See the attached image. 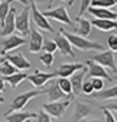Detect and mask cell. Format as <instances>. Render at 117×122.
<instances>
[{
  "instance_id": "obj_1",
  "label": "cell",
  "mask_w": 117,
  "mask_h": 122,
  "mask_svg": "<svg viewBox=\"0 0 117 122\" xmlns=\"http://www.w3.org/2000/svg\"><path fill=\"white\" fill-rule=\"evenodd\" d=\"M59 34L64 35L69 41L72 48H77L80 51H93V50H100L101 51V50H106V47L103 44L95 42V41H90V39L82 38V36L75 35V34H69V32H67L65 29H59Z\"/></svg>"
},
{
  "instance_id": "obj_2",
  "label": "cell",
  "mask_w": 117,
  "mask_h": 122,
  "mask_svg": "<svg viewBox=\"0 0 117 122\" xmlns=\"http://www.w3.org/2000/svg\"><path fill=\"white\" fill-rule=\"evenodd\" d=\"M42 93H45V89H43V87L40 90H29V92H25V93L16 96V97L13 99L10 108L7 109L6 115L7 113H12V112H16V111H23V108L27 105L29 100L33 99V97H36V96H39V95H42Z\"/></svg>"
},
{
  "instance_id": "obj_3",
  "label": "cell",
  "mask_w": 117,
  "mask_h": 122,
  "mask_svg": "<svg viewBox=\"0 0 117 122\" xmlns=\"http://www.w3.org/2000/svg\"><path fill=\"white\" fill-rule=\"evenodd\" d=\"M69 103H71L69 99H67V100H56V102H48V103L42 105V111L46 112L51 118L61 119L62 115L67 112Z\"/></svg>"
},
{
  "instance_id": "obj_4",
  "label": "cell",
  "mask_w": 117,
  "mask_h": 122,
  "mask_svg": "<svg viewBox=\"0 0 117 122\" xmlns=\"http://www.w3.org/2000/svg\"><path fill=\"white\" fill-rule=\"evenodd\" d=\"M29 13H31V9H29V6H26L14 18V30H18L23 38L27 36L29 30H31V26H29Z\"/></svg>"
},
{
  "instance_id": "obj_5",
  "label": "cell",
  "mask_w": 117,
  "mask_h": 122,
  "mask_svg": "<svg viewBox=\"0 0 117 122\" xmlns=\"http://www.w3.org/2000/svg\"><path fill=\"white\" fill-rule=\"evenodd\" d=\"M31 3V15H32V19H33V23L36 25V28H40L42 30H46V32H54V28L51 26V23L48 22V18H45L42 15V12L38 9L36 3L35 2H29Z\"/></svg>"
},
{
  "instance_id": "obj_6",
  "label": "cell",
  "mask_w": 117,
  "mask_h": 122,
  "mask_svg": "<svg viewBox=\"0 0 117 122\" xmlns=\"http://www.w3.org/2000/svg\"><path fill=\"white\" fill-rule=\"evenodd\" d=\"M93 61H95L97 64H100L101 67H108L111 68L113 73L117 71V66H116V52L114 51H103V52H100L97 55H94L91 58Z\"/></svg>"
},
{
  "instance_id": "obj_7",
  "label": "cell",
  "mask_w": 117,
  "mask_h": 122,
  "mask_svg": "<svg viewBox=\"0 0 117 122\" xmlns=\"http://www.w3.org/2000/svg\"><path fill=\"white\" fill-rule=\"evenodd\" d=\"M85 66H87V76H88V77H98V79H103V80L114 81V79L106 71V68L101 67L100 64H97L95 61L88 60L85 63Z\"/></svg>"
},
{
  "instance_id": "obj_8",
  "label": "cell",
  "mask_w": 117,
  "mask_h": 122,
  "mask_svg": "<svg viewBox=\"0 0 117 122\" xmlns=\"http://www.w3.org/2000/svg\"><path fill=\"white\" fill-rule=\"evenodd\" d=\"M42 15L45 18H51L54 20H58V22H61V23H65L68 26H72L74 23H72L71 18H69V15H68V10L64 7V6H59V7H56V9H49L46 12H42Z\"/></svg>"
},
{
  "instance_id": "obj_9",
  "label": "cell",
  "mask_w": 117,
  "mask_h": 122,
  "mask_svg": "<svg viewBox=\"0 0 117 122\" xmlns=\"http://www.w3.org/2000/svg\"><path fill=\"white\" fill-rule=\"evenodd\" d=\"M55 77H58L56 71H54V73H43V71H39V70H35L33 74L27 76L29 81H31L35 87H43L49 80H52Z\"/></svg>"
},
{
  "instance_id": "obj_10",
  "label": "cell",
  "mask_w": 117,
  "mask_h": 122,
  "mask_svg": "<svg viewBox=\"0 0 117 122\" xmlns=\"http://www.w3.org/2000/svg\"><path fill=\"white\" fill-rule=\"evenodd\" d=\"M26 42H27V41H26V38H23V36H19V35H9V36L3 41V48H2V51H0V55H6L9 51L22 47V45H25Z\"/></svg>"
},
{
  "instance_id": "obj_11",
  "label": "cell",
  "mask_w": 117,
  "mask_h": 122,
  "mask_svg": "<svg viewBox=\"0 0 117 122\" xmlns=\"http://www.w3.org/2000/svg\"><path fill=\"white\" fill-rule=\"evenodd\" d=\"M85 76H87V66H84L81 70L75 71L72 76H69V77H68L69 79V83L72 86V95L78 96L81 93V84H82V81L85 79Z\"/></svg>"
},
{
  "instance_id": "obj_12",
  "label": "cell",
  "mask_w": 117,
  "mask_h": 122,
  "mask_svg": "<svg viewBox=\"0 0 117 122\" xmlns=\"http://www.w3.org/2000/svg\"><path fill=\"white\" fill-rule=\"evenodd\" d=\"M45 93L48 95V99H49V102H56V100H67V99H72V97H69L68 95H65L64 92L59 89V86L56 84V81H51L49 83V86L45 89Z\"/></svg>"
},
{
  "instance_id": "obj_13",
  "label": "cell",
  "mask_w": 117,
  "mask_h": 122,
  "mask_svg": "<svg viewBox=\"0 0 117 122\" xmlns=\"http://www.w3.org/2000/svg\"><path fill=\"white\" fill-rule=\"evenodd\" d=\"M93 109L90 105L87 103H82V102H78L75 103V108H74V113H72L69 122H81L82 119H85L88 115H91Z\"/></svg>"
},
{
  "instance_id": "obj_14",
  "label": "cell",
  "mask_w": 117,
  "mask_h": 122,
  "mask_svg": "<svg viewBox=\"0 0 117 122\" xmlns=\"http://www.w3.org/2000/svg\"><path fill=\"white\" fill-rule=\"evenodd\" d=\"M4 58L7 61H10V64L16 68V70H19V71L31 68V61H27L26 57L23 54H20V52L19 54H6Z\"/></svg>"
},
{
  "instance_id": "obj_15",
  "label": "cell",
  "mask_w": 117,
  "mask_h": 122,
  "mask_svg": "<svg viewBox=\"0 0 117 122\" xmlns=\"http://www.w3.org/2000/svg\"><path fill=\"white\" fill-rule=\"evenodd\" d=\"M31 34V39H29V51L32 54H36L42 50V45H43V35L39 32L36 28H32L29 30Z\"/></svg>"
},
{
  "instance_id": "obj_16",
  "label": "cell",
  "mask_w": 117,
  "mask_h": 122,
  "mask_svg": "<svg viewBox=\"0 0 117 122\" xmlns=\"http://www.w3.org/2000/svg\"><path fill=\"white\" fill-rule=\"evenodd\" d=\"M54 41H55V44H56V51H59L62 55H67V57H75L74 48L71 47L69 41H68L64 35L58 34V36H56Z\"/></svg>"
},
{
  "instance_id": "obj_17",
  "label": "cell",
  "mask_w": 117,
  "mask_h": 122,
  "mask_svg": "<svg viewBox=\"0 0 117 122\" xmlns=\"http://www.w3.org/2000/svg\"><path fill=\"white\" fill-rule=\"evenodd\" d=\"M16 13H18V10L12 6L9 13H7V16H6V19H4V25L2 28V35L3 36L12 35L14 32V18H16Z\"/></svg>"
},
{
  "instance_id": "obj_18",
  "label": "cell",
  "mask_w": 117,
  "mask_h": 122,
  "mask_svg": "<svg viewBox=\"0 0 117 122\" xmlns=\"http://www.w3.org/2000/svg\"><path fill=\"white\" fill-rule=\"evenodd\" d=\"M84 67V64H78V63H65L62 64L59 68L56 70V76L58 77H69V76H72L75 71L81 70Z\"/></svg>"
},
{
  "instance_id": "obj_19",
  "label": "cell",
  "mask_w": 117,
  "mask_h": 122,
  "mask_svg": "<svg viewBox=\"0 0 117 122\" xmlns=\"http://www.w3.org/2000/svg\"><path fill=\"white\" fill-rule=\"evenodd\" d=\"M88 12L93 15L95 19H108V20H116L117 19V13L111 12L108 9H103V7H88Z\"/></svg>"
},
{
  "instance_id": "obj_20",
  "label": "cell",
  "mask_w": 117,
  "mask_h": 122,
  "mask_svg": "<svg viewBox=\"0 0 117 122\" xmlns=\"http://www.w3.org/2000/svg\"><path fill=\"white\" fill-rule=\"evenodd\" d=\"M36 118V113L33 112H25V111H16L12 113H4V119L7 122H26L27 119Z\"/></svg>"
},
{
  "instance_id": "obj_21",
  "label": "cell",
  "mask_w": 117,
  "mask_h": 122,
  "mask_svg": "<svg viewBox=\"0 0 117 122\" xmlns=\"http://www.w3.org/2000/svg\"><path fill=\"white\" fill-rule=\"evenodd\" d=\"M26 79H27V74L26 73H19V71L13 73L10 76H3V81L4 83H9L12 89H16L18 86H20L22 81L26 80Z\"/></svg>"
},
{
  "instance_id": "obj_22",
  "label": "cell",
  "mask_w": 117,
  "mask_h": 122,
  "mask_svg": "<svg viewBox=\"0 0 117 122\" xmlns=\"http://www.w3.org/2000/svg\"><path fill=\"white\" fill-rule=\"evenodd\" d=\"M90 23H91V26H95L97 29H100V30H104V32H107V30H116V26H117V23H116V20H108V19H93V20H90Z\"/></svg>"
},
{
  "instance_id": "obj_23",
  "label": "cell",
  "mask_w": 117,
  "mask_h": 122,
  "mask_svg": "<svg viewBox=\"0 0 117 122\" xmlns=\"http://www.w3.org/2000/svg\"><path fill=\"white\" fill-rule=\"evenodd\" d=\"M77 22H78V29H77L75 35H80L82 38L88 36L91 34V23H90V20L85 19V18H77Z\"/></svg>"
},
{
  "instance_id": "obj_24",
  "label": "cell",
  "mask_w": 117,
  "mask_h": 122,
  "mask_svg": "<svg viewBox=\"0 0 117 122\" xmlns=\"http://www.w3.org/2000/svg\"><path fill=\"white\" fill-rule=\"evenodd\" d=\"M117 96V87L113 86L107 90H100L97 92L95 95H93V97H97V99H101V100H106V99H116Z\"/></svg>"
},
{
  "instance_id": "obj_25",
  "label": "cell",
  "mask_w": 117,
  "mask_h": 122,
  "mask_svg": "<svg viewBox=\"0 0 117 122\" xmlns=\"http://www.w3.org/2000/svg\"><path fill=\"white\" fill-rule=\"evenodd\" d=\"M56 84L59 86V89L64 92L65 95H68L69 97H72V86H71V83H69V79H67V77H59L56 80Z\"/></svg>"
},
{
  "instance_id": "obj_26",
  "label": "cell",
  "mask_w": 117,
  "mask_h": 122,
  "mask_svg": "<svg viewBox=\"0 0 117 122\" xmlns=\"http://www.w3.org/2000/svg\"><path fill=\"white\" fill-rule=\"evenodd\" d=\"M10 7H12V0H6V2L0 3V26H2V28L4 25V19L7 16Z\"/></svg>"
},
{
  "instance_id": "obj_27",
  "label": "cell",
  "mask_w": 117,
  "mask_h": 122,
  "mask_svg": "<svg viewBox=\"0 0 117 122\" xmlns=\"http://www.w3.org/2000/svg\"><path fill=\"white\" fill-rule=\"evenodd\" d=\"M18 70L14 68L12 64H10V61H7L6 58H3L2 61H0V73H2L3 76H10L13 73H16Z\"/></svg>"
},
{
  "instance_id": "obj_28",
  "label": "cell",
  "mask_w": 117,
  "mask_h": 122,
  "mask_svg": "<svg viewBox=\"0 0 117 122\" xmlns=\"http://www.w3.org/2000/svg\"><path fill=\"white\" fill-rule=\"evenodd\" d=\"M91 6L93 7L110 9V7H116V2L114 0H91Z\"/></svg>"
},
{
  "instance_id": "obj_29",
  "label": "cell",
  "mask_w": 117,
  "mask_h": 122,
  "mask_svg": "<svg viewBox=\"0 0 117 122\" xmlns=\"http://www.w3.org/2000/svg\"><path fill=\"white\" fill-rule=\"evenodd\" d=\"M39 61L45 66V67H51L52 64H54V61H55V55L54 54H51V52H43L42 55H40V58H39Z\"/></svg>"
},
{
  "instance_id": "obj_30",
  "label": "cell",
  "mask_w": 117,
  "mask_h": 122,
  "mask_svg": "<svg viewBox=\"0 0 117 122\" xmlns=\"http://www.w3.org/2000/svg\"><path fill=\"white\" fill-rule=\"evenodd\" d=\"M90 81H91V86H93V90H94V92H100V90L104 89V80H103V79L90 77Z\"/></svg>"
},
{
  "instance_id": "obj_31",
  "label": "cell",
  "mask_w": 117,
  "mask_h": 122,
  "mask_svg": "<svg viewBox=\"0 0 117 122\" xmlns=\"http://www.w3.org/2000/svg\"><path fill=\"white\" fill-rule=\"evenodd\" d=\"M81 92H82L84 95H87V96H91V95L94 93V90H93V86H91L90 79H87L85 81H82V84H81Z\"/></svg>"
},
{
  "instance_id": "obj_32",
  "label": "cell",
  "mask_w": 117,
  "mask_h": 122,
  "mask_svg": "<svg viewBox=\"0 0 117 122\" xmlns=\"http://www.w3.org/2000/svg\"><path fill=\"white\" fill-rule=\"evenodd\" d=\"M90 6H91V0H81V3H80V10H78L77 18H82V15L88 10Z\"/></svg>"
},
{
  "instance_id": "obj_33",
  "label": "cell",
  "mask_w": 117,
  "mask_h": 122,
  "mask_svg": "<svg viewBox=\"0 0 117 122\" xmlns=\"http://www.w3.org/2000/svg\"><path fill=\"white\" fill-rule=\"evenodd\" d=\"M42 48L45 50V52L55 54V52H56V44H55V41H46V42H43Z\"/></svg>"
},
{
  "instance_id": "obj_34",
  "label": "cell",
  "mask_w": 117,
  "mask_h": 122,
  "mask_svg": "<svg viewBox=\"0 0 117 122\" xmlns=\"http://www.w3.org/2000/svg\"><path fill=\"white\" fill-rule=\"evenodd\" d=\"M107 44H108V47H110V51H114L117 50V35H116V30H114V34L110 35L107 38Z\"/></svg>"
},
{
  "instance_id": "obj_35",
  "label": "cell",
  "mask_w": 117,
  "mask_h": 122,
  "mask_svg": "<svg viewBox=\"0 0 117 122\" xmlns=\"http://www.w3.org/2000/svg\"><path fill=\"white\" fill-rule=\"evenodd\" d=\"M36 122H52V119H51V116L46 112L40 111V112L36 113Z\"/></svg>"
},
{
  "instance_id": "obj_36",
  "label": "cell",
  "mask_w": 117,
  "mask_h": 122,
  "mask_svg": "<svg viewBox=\"0 0 117 122\" xmlns=\"http://www.w3.org/2000/svg\"><path fill=\"white\" fill-rule=\"evenodd\" d=\"M101 112H103V115H104V122H117V121H116V115L111 113L110 111L101 109Z\"/></svg>"
},
{
  "instance_id": "obj_37",
  "label": "cell",
  "mask_w": 117,
  "mask_h": 122,
  "mask_svg": "<svg viewBox=\"0 0 117 122\" xmlns=\"http://www.w3.org/2000/svg\"><path fill=\"white\" fill-rule=\"evenodd\" d=\"M101 109H107V111H113V113L116 115V112H117V103H116V99H113V102L110 103V105H106V106H101Z\"/></svg>"
},
{
  "instance_id": "obj_38",
  "label": "cell",
  "mask_w": 117,
  "mask_h": 122,
  "mask_svg": "<svg viewBox=\"0 0 117 122\" xmlns=\"http://www.w3.org/2000/svg\"><path fill=\"white\" fill-rule=\"evenodd\" d=\"M3 92H4V81L3 79H0V96L3 95Z\"/></svg>"
},
{
  "instance_id": "obj_39",
  "label": "cell",
  "mask_w": 117,
  "mask_h": 122,
  "mask_svg": "<svg viewBox=\"0 0 117 122\" xmlns=\"http://www.w3.org/2000/svg\"><path fill=\"white\" fill-rule=\"evenodd\" d=\"M18 2H20V3H23L25 6H27V5H29V0H18Z\"/></svg>"
},
{
  "instance_id": "obj_40",
  "label": "cell",
  "mask_w": 117,
  "mask_h": 122,
  "mask_svg": "<svg viewBox=\"0 0 117 122\" xmlns=\"http://www.w3.org/2000/svg\"><path fill=\"white\" fill-rule=\"evenodd\" d=\"M75 2H77V0H68V6H74Z\"/></svg>"
},
{
  "instance_id": "obj_41",
  "label": "cell",
  "mask_w": 117,
  "mask_h": 122,
  "mask_svg": "<svg viewBox=\"0 0 117 122\" xmlns=\"http://www.w3.org/2000/svg\"><path fill=\"white\" fill-rule=\"evenodd\" d=\"M52 3H54V0H48V7H49V9L52 7Z\"/></svg>"
},
{
  "instance_id": "obj_42",
  "label": "cell",
  "mask_w": 117,
  "mask_h": 122,
  "mask_svg": "<svg viewBox=\"0 0 117 122\" xmlns=\"http://www.w3.org/2000/svg\"><path fill=\"white\" fill-rule=\"evenodd\" d=\"M33 2H35V3H42V2H45V0H33ZM46 5H48V3H46Z\"/></svg>"
},
{
  "instance_id": "obj_43",
  "label": "cell",
  "mask_w": 117,
  "mask_h": 122,
  "mask_svg": "<svg viewBox=\"0 0 117 122\" xmlns=\"http://www.w3.org/2000/svg\"><path fill=\"white\" fill-rule=\"evenodd\" d=\"M4 102V97H2V96H0V103H3Z\"/></svg>"
},
{
  "instance_id": "obj_44",
  "label": "cell",
  "mask_w": 117,
  "mask_h": 122,
  "mask_svg": "<svg viewBox=\"0 0 117 122\" xmlns=\"http://www.w3.org/2000/svg\"><path fill=\"white\" fill-rule=\"evenodd\" d=\"M82 122H98V121H82Z\"/></svg>"
},
{
  "instance_id": "obj_45",
  "label": "cell",
  "mask_w": 117,
  "mask_h": 122,
  "mask_svg": "<svg viewBox=\"0 0 117 122\" xmlns=\"http://www.w3.org/2000/svg\"><path fill=\"white\" fill-rule=\"evenodd\" d=\"M26 122H32V121H31V119H27V121H26Z\"/></svg>"
},
{
  "instance_id": "obj_46",
  "label": "cell",
  "mask_w": 117,
  "mask_h": 122,
  "mask_svg": "<svg viewBox=\"0 0 117 122\" xmlns=\"http://www.w3.org/2000/svg\"><path fill=\"white\" fill-rule=\"evenodd\" d=\"M2 60H3V58H2V55H0V61H2Z\"/></svg>"
},
{
  "instance_id": "obj_47",
  "label": "cell",
  "mask_w": 117,
  "mask_h": 122,
  "mask_svg": "<svg viewBox=\"0 0 117 122\" xmlns=\"http://www.w3.org/2000/svg\"><path fill=\"white\" fill-rule=\"evenodd\" d=\"M62 2H68V0H62Z\"/></svg>"
},
{
  "instance_id": "obj_48",
  "label": "cell",
  "mask_w": 117,
  "mask_h": 122,
  "mask_svg": "<svg viewBox=\"0 0 117 122\" xmlns=\"http://www.w3.org/2000/svg\"><path fill=\"white\" fill-rule=\"evenodd\" d=\"M0 3H2V0H0Z\"/></svg>"
},
{
  "instance_id": "obj_49",
  "label": "cell",
  "mask_w": 117,
  "mask_h": 122,
  "mask_svg": "<svg viewBox=\"0 0 117 122\" xmlns=\"http://www.w3.org/2000/svg\"><path fill=\"white\" fill-rule=\"evenodd\" d=\"M114 2H117V0H114Z\"/></svg>"
}]
</instances>
